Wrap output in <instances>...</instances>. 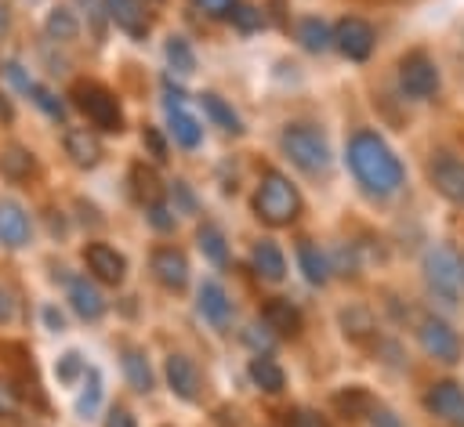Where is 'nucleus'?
Listing matches in <instances>:
<instances>
[{
  "instance_id": "f257e3e1",
  "label": "nucleus",
  "mask_w": 464,
  "mask_h": 427,
  "mask_svg": "<svg viewBox=\"0 0 464 427\" xmlns=\"http://www.w3.org/2000/svg\"><path fill=\"white\" fill-rule=\"evenodd\" d=\"M348 166H352L355 181H359L370 195H381V199H384V195H395L399 185H402V177H406L399 156H395V152L388 148V141H384L381 134H373V130L352 134V141H348Z\"/></svg>"
},
{
  "instance_id": "f03ea898",
  "label": "nucleus",
  "mask_w": 464,
  "mask_h": 427,
  "mask_svg": "<svg viewBox=\"0 0 464 427\" xmlns=\"http://www.w3.org/2000/svg\"><path fill=\"white\" fill-rule=\"evenodd\" d=\"M254 210H257V217H261L265 224L283 228V224H290V221L297 217V210H301V195H297V188L290 185L286 174H279V170H265V174H261V185H257Z\"/></svg>"
},
{
  "instance_id": "7ed1b4c3",
  "label": "nucleus",
  "mask_w": 464,
  "mask_h": 427,
  "mask_svg": "<svg viewBox=\"0 0 464 427\" xmlns=\"http://www.w3.org/2000/svg\"><path fill=\"white\" fill-rule=\"evenodd\" d=\"M279 145L283 152L290 156L294 166H301L304 174H326L330 170V145L326 138L308 127V123H290L283 134H279Z\"/></svg>"
},
{
  "instance_id": "20e7f679",
  "label": "nucleus",
  "mask_w": 464,
  "mask_h": 427,
  "mask_svg": "<svg viewBox=\"0 0 464 427\" xmlns=\"http://www.w3.org/2000/svg\"><path fill=\"white\" fill-rule=\"evenodd\" d=\"M424 282L442 304H457L464 293V264L450 246H431L424 253Z\"/></svg>"
},
{
  "instance_id": "39448f33",
  "label": "nucleus",
  "mask_w": 464,
  "mask_h": 427,
  "mask_svg": "<svg viewBox=\"0 0 464 427\" xmlns=\"http://www.w3.org/2000/svg\"><path fill=\"white\" fill-rule=\"evenodd\" d=\"M72 98L76 105L87 112V119L109 134H120L123 130V112H120V101L112 90H105L102 83H76L72 87Z\"/></svg>"
},
{
  "instance_id": "423d86ee",
  "label": "nucleus",
  "mask_w": 464,
  "mask_h": 427,
  "mask_svg": "<svg viewBox=\"0 0 464 427\" xmlns=\"http://www.w3.org/2000/svg\"><path fill=\"white\" fill-rule=\"evenodd\" d=\"M417 340H420V347H424L431 358L450 362V365H453V362L460 358V351H464V344H460L457 329H453L450 322L435 318V315H424V318L417 322Z\"/></svg>"
},
{
  "instance_id": "0eeeda50",
  "label": "nucleus",
  "mask_w": 464,
  "mask_h": 427,
  "mask_svg": "<svg viewBox=\"0 0 464 427\" xmlns=\"http://www.w3.org/2000/svg\"><path fill=\"white\" fill-rule=\"evenodd\" d=\"M399 87L410 98H431L439 90V69L424 51H410L399 62Z\"/></svg>"
},
{
  "instance_id": "6e6552de",
  "label": "nucleus",
  "mask_w": 464,
  "mask_h": 427,
  "mask_svg": "<svg viewBox=\"0 0 464 427\" xmlns=\"http://www.w3.org/2000/svg\"><path fill=\"white\" fill-rule=\"evenodd\" d=\"M424 405L431 416H439L446 427H464V387L453 380H439L428 387Z\"/></svg>"
},
{
  "instance_id": "1a4fd4ad",
  "label": "nucleus",
  "mask_w": 464,
  "mask_h": 427,
  "mask_svg": "<svg viewBox=\"0 0 464 427\" xmlns=\"http://www.w3.org/2000/svg\"><path fill=\"white\" fill-rule=\"evenodd\" d=\"M373 25L362 18H341L334 29V47L348 58V62H366L373 51Z\"/></svg>"
},
{
  "instance_id": "9d476101",
  "label": "nucleus",
  "mask_w": 464,
  "mask_h": 427,
  "mask_svg": "<svg viewBox=\"0 0 464 427\" xmlns=\"http://www.w3.org/2000/svg\"><path fill=\"white\" fill-rule=\"evenodd\" d=\"M83 257H87V268H91V275H94L98 282H109V286H120V282H123L127 261H123V253H116L112 246L91 242V246L83 250Z\"/></svg>"
},
{
  "instance_id": "9b49d317",
  "label": "nucleus",
  "mask_w": 464,
  "mask_h": 427,
  "mask_svg": "<svg viewBox=\"0 0 464 427\" xmlns=\"http://www.w3.org/2000/svg\"><path fill=\"white\" fill-rule=\"evenodd\" d=\"M69 304L83 322H98L105 315V297L87 275H72L69 279Z\"/></svg>"
},
{
  "instance_id": "f8f14e48",
  "label": "nucleus",
  "mask_w": 464,
  "mask_h": 427,
  "mask_svg": "<svg viewBox=\"0 0 464 427\" xmlns=\"http://www.w3.org/2000/svg\"><path fill=\"white\" fill-rule=\"evenodd\" d=\"M152 275L167 289H185V282H188V261H185V253L174 250V246L152 250Z\"/></svg>"
},
{
  "instance_id": "ddd939ff",
  "label": "nucleus",
  "mask_w": 464,
  "mask_h": 427,
  "mask_svg": "<svg viewBox=\"0 0 464 427\" xmlns=\"http://www.w3.org/2000/svg\"><path fill=\"white\" fill-rule=\"evenodd\" d=\"M29 214L14 199H0V242L11 250H22L29 242Z\"/></svg>"
},
{
  "instance_id": "4468645a",
  "label": "nucleus",
  "mask_w": 464,
  "mask_h": 427,
  "mask_svg": "<svg viewBox=\"0 0 464 427\" xmlns=\"http://www.w3.org/2000/svg\"><path fill=\"white\" fill-rule=\"evenodd\" d=\"M431 185L439 188V195H446L450 203L464 206V163L453 156H442L431 163Z\"/></svg>"
},
{
  "instance_id": "2eb2a0df",
  "label": "nucleus",
  "mask_w": 464,
  "mask_h": 427,
  "mask_svg": "<svg viewBox=\"0 0 464 427\" xmlns=\"http://www.w3.org/2000/svg\"><path fill=\"white\" fill-rule=\"evenodd\" d=\"M167 384H170V391L178 398L192 402L199 394V369H196V362L188 355H170L167 358Z\"/></svg>"
},
{
  "instance_id": "dca6fc26",
  "label": "nucleus",
  "mask_w": 464,
  "mask_h": 427,
  "mask_svg": "<svg viewBox=\"0 0 464 427\" xmlns=\"http://www.w3.org/2000/svg\"><path fill=\"white\" fill-rule=\"evenodd\" d=\"M199 315L210 322V326H228V315H232V300H228V293L221 289V282H214V279H207V282H199Z\"/></svg>"
},
{
  "instance_id": "f3484780",
  "label": "nucleus",
  "mask_w": 464,
  "mask_h": 427,
  "mask_svg": "<svg viewBox=\"0 0 464 427\" xmlns=\"http://www.w3.org/2000/svg\"><path fill=\"white\" fill-rule=\"evenodd\" d=\"M250 264H254V271H257L265 282H283V279H286V257H283V250H279L272 239L254 242Z\"/></svg>"
},
{
  "instance_id": "a211bd4d",
  "label": "nucleus",
  "mask_w": 464,
  "mask_h": 427,
  "mask_svg": "<svg viewBox=\"0 0 464 427\" xmlns=\"http://www.w3.org/2000/svg\"><path fill=\"white\" fill-rule=\"evenodd\" d=\"M261 318H265V326H268L272 333H279V337H297V333H301V311H297L286 297H272V300L261 308Z\"/></svg>"
},
{
  "instance_id": "6ab92c4d",
  "label": "nucleus",
  "mask_w": 464,
  "mask_h": 427,
  "mask_svg": "<svg viewBox=\"0 0 464 427\" xmlns=\"http://www.w3.org/2000/svg\"><path fill=\"white\" fill-rule=\"evenodd\" d=\"M105 11H109V18H112L127 36L145 40V33H149V18H145V11H141L138 0H105Z\"/></svg>"
},
{
  "instance_id": "aec40b11",
  "label": "nucleus",
  "mask_w": 464,
  "mask_h": 427,
  "mask_svg": "<svg viewBox=\"0 0 464 427\" xmlns=\"http://www.w3.org/2000/svg\"><path fill=\"white\" fill-rule=\"evenodd\" d=\"M65 152L72 156L76 166H94L102 159V141L87 127H69L65 130Z\"/></svg>"
},
{
  "instance_id": "412c9836",
  "label": "nucleus",
  "mask_w": 464,
  "mask_h": 427,
  "mask_svg": "<svg viewBox=\"0 0 464 427\" xmlns=\"http://www.w3.org/2000/svg\"><path fill=\"white\" fill-rule=\"evenodd\" d=\"M167 130L181 148H196L203 141V127L196 123V116H188L185 109H178L174 101H167Z\"/></svg>"
},
{
  "instance_id": "4be33fe9",
  "label": "nucleus",
  "mask_w": 464,
  "mask_h": 427,
  "mask_svg": "<svg viewBox=\"0 0 464 427\" xmlns=\"http://www.w3.org/2000/svg\"><path fill=\"white\" fill-rule=\"evenodd\" d=\"M250 380L265 391V394H279L283 391V384H286V376H283V369H279V362L276 358H268V355H257V358H250Z\"/></svg>"
},
{
  "instance_id": "5701e85b",
  "label": "nucleus",
  "mask_w": 464,
  "mask_h": 427,
  "mask_svg": "<svg viewBox=\"0 0 464 427\" xmlns=\"http://www.w3.org/2000/svg\"><path fill=\"white\" fill-rule=\"evenodd\" d=\"M297 264H301V271H304V279H308L312 286H323V282L330 279V264H326L323 250H319L315 242H308V239L297 246Z\"/></svg>"
},
{
  "instance_id": "b1692460",
  "label": "nucleus",
  "mask_w": 464,
  "mask_h": 427,
  "mask_svg": "<svg viewBox=\"0 0 464 427\" xmlns=\"http://www.w3.org/2000/svg\"><path fill=\"white\" fill-rule=\"evenodd\" d=\"M297 40H301L304 51L319 54V51H326L334 43V33H330V25L323 18H301L297 22Z\"/></svg>"
},
{
  "instance_id": "393cba45",
  "label": "nucleus",
  "mask_w": 464,
  "mask_h": 427,
  "mask_svg": "<svg viewBox=\"0 0 464 427\" xmlns=\"http://www.w3.org/2000/svg\"><path fill=\"white\" fill-rule=\"evenodd\" d=\"M196 242H199V250H203V257L210 261V264H218V268H225L228 264V246H225V235H221V228L218 224H199V232H196Z\"/></svg>"
},
{
  "instance_id": "a878e982",
  "label": "nucleus",
  "mask_w": 464,
  "mask_h": 427,
  "mask_svg": "<svg viewBox=\"0 0 464 427\" xmlns=\"http://www.w3.org/2000/svg\"><path fill=\"white\" fill-rule=\"evenodd\" d=\"M123 373H127V384L134 391H141V394L152 391V369H149V362H145L141 351H134V347L123 351Z\"/></svg>"
},
{
  "instance_id": "bb28decb",
  "label": "nucleus",
  "mask_w": 464,
  "mask_h": 427,
  "mask_svg": "<svg viewBox=\"0 0 464 427\" xmlns=\"http://www.w3.org/2000/svg\"><path fill=\"white\" fill-rule=\"evenodd\" d=\"M44 29H47V36H51V40H58V43H69V40H76V33H80V22H76V14H72L69 7H54V11H47V22H44Z\"/></svg>"
},
{
  "instance_id": "cd10ccee",
  "label": "nucleus",
  "mask_w": 464,
  "mask_h": 427,
  "mask_svg": "<svg viewBox=\"0 0 464 427\" xmlns=\"http://www.w3.org/2000/svg\"><path fill=\"white\" fill-rule=\"evenodd\" d=\"M199 105H203V112H207L221 130H228V134H239V130H243V123H239V116L232 112V105H225L218 94H199Z\"/></svg>"
},
{
  "instance_id": "c85d7f7f",
  "label": "nucleus",
  "mask_w": 464,
  "mask_h": 427,
  "mask_svg": "<svg viewBox=\"0 0 464 427\" xmlns=\"http://www.w3.org/2000/svg\"><path fill=\"white\" fill-rule=\"evenodd\" d=\"M334 405L341 409V416L355 420V416H370L373 398H370L362 387H348V391H337V394H334Z\"/></svg>"
},
{
  "instance_id": "c756f323",
  "label": "nucleus",
  "mask_w": 464,
  "mask_h": 427,
  "mask_svg": "<svg viewBox=\"0 0 464 427\" xmlns=\"http://www.w3.org/2000/svg\"><path fill=\"white\" fill-rule=\"evenodd\" d=\"M33 156H29V148H22V145H7L4 152H0V170L7 174V177H29L33 174Z\"/></svg>"
},
{
  "instance_id": "7c9ffc66",
  "label": "nucleus",
  "mask_w": 464,
  "mask_h": 427,
  "mask_svg": "<svg viewBox=\"0 0 464 427\" xmlns=\"http://www.w3.org/2000/svg\"><path fill=\"white\" fill-rule=\"evenodd\" d=\"M98 402H102V373L98 369H83V391L76 398V413L80 416H94Z\"/></svg>"
},
{
  "instance_id": "2f4dec72",
  "label": "nucleus",
  "mask_w": 464,
  "mask_h": 427,
  "mask_svg": "<svg viewBox=\"0 0 464 427\" xmlns=\"http://www.w3.org/2000/svg\"><path fill=\"white\" fill-rule=\"evenodd\" d=\"M130 185H134V195L145 199L149 206L160 203V181H156V174H152L145 163H134V166H130Z\"/></svg>"
},
{
  "instance_id": "473e14b6",
  "label": "nucleus",
  "mask_w": 464,
  "mask_h": 427,
  "mask_svg": "<svg viewBox=\"0 0 464 427\" xmlns=\"http://www.w3.org/2000/svg\"><path fill=\"white\" fill-rule=\"evenodd\" d=\"M167 62H170V69L181 72V76H188V72L196 69V54H192V47H188L185 36H170V40H167Z\"/></svg>"
},
{
  "instance_id": "72a5a7b5",
  "label": "nucleus",
  "mask_w": 464,
  "mask_h": 427,
  "mask_svg": "<svg viewBox=\"0 0 464 427\" xmlns=\"http://www.w3.org/2000/svg\"><path fill=\"white\" fill-rule=\"evenodd\" d=\"M29 98L51 116V119H65V105H62V98H54V90H47V87H40V83H33L29 87Z\"/></svg>"
},
{
  "instance_id": "f704fd0d",
  "label": "nucleus",
  "mask_w": 464,
  "mask_h": 427,
  "mask_svg": "<svg viewBox=\"0 0 464 427\" xmlns=\"http://www.w3.org/2000/svg\"><path fill=\"white\" fill-rule=\"evenodd\" d=\"M228 18L236 22V29H239V33H254V29H261V25H265V14H261L257 7H246V4H243V7L236 4Z\"/></svg>"
},
{
  "instance_id": "c9c22d12",
  "label": "nucleus",
  "mask_w": 464,
  "mask_h": 427,
  "mask_svg": "<svg viewBox=\"0 0 464 427\" xmlns=\"http://www.w3.org/2000/svg\"><path fill=\"white\" fill-rule=\"evenodd\" d=\"M54 373H58L62 384H76V376L83 373V358H80L76 351H69V355L58 358V369H54Z\"/></svg>"
},
{
  "instance_id": "e433bc0d",
  "label": "nucleus",
  "mask_w": 464,
  "mask_h": 427,
  "mask_svg": "<svg viewBox=\"0 0 464 427\" xmlns=\"http://www.w3.org/2000/svg\"><path fill=\"white\" fill-rule=\"evenodd\" d=\"M341 322H344V333H352V337H366V329H373L366 311H344Z\"/></svg>"
},
{
  "instance_id": "4c0bfd02",
  "label": "nucleus",
  "mask_w": 464,
  "mask_h": 427,
  "mask_svg": "<svg viewBox=\"0 0 464 427\" xmlns=\"http://www.w3.org/2000/svg\"><path fill=\"white\" fill-rule=\"evenodd\" d=\"M141 145L152 152V159H156V163H163V159H167V141L160 138V130H156V127H145V130H141Z\"/></svg>"
},
{
  "instance_id": "58836bf2",
  "label": "nucleus",
  "mask_w": 464,
  "mask_h": 427,
  "mask_svg": "<svg viewBox=\"0 0 464 427\" xmlns=\"http://www.w3.org/2000/svg\"><path fill=\"white\" fill-rule=\"evenodd\" d=\"M286 427H330V423L312 409H297V413L286 416Z\"/></svg>"
},
{
  "instance_id": "ea45409f",
  "label": "nucleus",
  "mask_w": 464,
  "mask_h": 427,
  "mask_svg": "<svg viewBox=\"0 0 464 427\" xmlns=\"http://www.w3.org/2000/svg\"><path fill=\"white\" fill-rule=\"evenodd\" d=\"M199 11H207L210 18H228L232 14V7H236V0H192Z\"/></svg>"
},
{
  "instance_id": "a19ab883",
  "label": "nucleus",
  "mask_w": 464,
  "mask_h": 427,
  "mask_svg": "<svg viewBox=\"0 0 464 427\" xmlns=\"http://www.w3.org/2000/svg\"><path fill=\"white\" fill-rule=\"evenodd\" d=\"M149 221H152V224H156L160 232L174 228V214H170V210H167L163 203H152V206H149Z\"/></svg>"
},
{
  "instance_id": "79ce46f5",
  "label": "nucleus",
  "mask_w": 464,
  "mask_h": 427,
  "mask_svg": "<svg viewBox=\"0 0 464 427\" xmlns=\"http://www.w3.org/2000/svg\"><path fill=\"white\" fill-rule=\"evenodd\" d=\"M370 427H402V423H399V416H395L392 409L373 405V409H370Z\"/></svg>"
},
{
  "instance_id": "37998d69",
  "label": "nucleus",
  "mask_w": 464,
  "mask_h": 427,
  "mask_svg": "<svg viewBox=\"0 0 464 427\" xmlns=\"http://www.w3.org/2000/svg\"><path fill=\"white\" fill-rule=\"evenodd\" d=\"M18 409V398H14V387L7 380H0V416H14Z\"/></svg>"
},
{
  "instance_id": "c03bdc74",
  "label": "nucleus",
  "mask_w": 464,
  "mask_h": 427,
  "mask_svg": "<svg viewBox=\"0 0 464 427\" xmlns=\"http://www.w3.org/2000/svg\"><path fill=\"white\" fill-rule=\"evenodd\" d=\"M4 72H7V80H11V83H14L18 90H25V94H29L33 80H29V76L22 72V65H18V62H7V65H4Z\"/></svg>"
},
{
  "instance_id": "a18cd8bd",
  "label": "nucleus",
  "mask_w": 464,
  "mask_h": 427,
  "mask_svg": "<svg viewBox=\"0 0 464 427\" xmlns=\"http://www.w3.org/2000/svg\"><path fill=\"white\" fill-rule=\"evenodd\" d=\"M170 199H178L181 210H192V206H196V199H192V192L185 188V181H170Z\"/></svg>"
},
{
  "instance_id": "49530a36",
  "label": "nucleus",
  "mask_w": 464,
  "mask_h": 427,
  "mask_svg": "<svg viewBox=\"0 0 464 427\" xmlns=\"http://www.w3.org/2000/svg\"><path fill=\"white\" fill-rule=\"evenodd\" d=\"M105 427H134V416L123 405H112L109 416H105Z\"/></svg>"
},
{
  "instance_id": "de8ad7c7",
  "label": "nucleus",
  "mask_w": 464,
  "mask_h": 427,
  "mask_svg": "<svg viewBox=\"0 0 464 427\" xmlns=\"http://www.w3.org/2000/svg\"><path fill=\"white\" fill-rule=\"evenodd\" d=\"M83 7H87V14H91V25H94V36L102 40V33H105V25H102V11H98V4L94 0H80Z\"/></svg>"
},
{
  "instance_id": "09e8293b",
  "label": "nucleus",
  "mask_w": 464,
  "mask_h": 427,
  "mask_svg": "<svg viewBox=\"0 0 464 427\" xmlns=\"http://www.w3.org/2000/svg\"><path fill=\"white\" fill-rule=\"evenodd\" d=\"M44 322H47V329H54V333H58V329H62V311L47 304V308H44Z\"/></svg>"
},
{
  "instance_id": "8fccbe9b",
  "label": "nucleus",
  "mask_w": 464,
  "mask_h": 427,
  "mask_svg": "<svg viewBox=\"0 0 464 427\" xmlns=\"http://www.w3.org/2000/svg\"><path fill=\"white\" fill-rule=\"evenodd\" d=\"M11 315H14V304H11V293H7V289H0V322H11Z\"/></svg>"
},
{
  "instance_id": "3c124183",
  "label": "nucleus",
  "mask_w": 464,
  "mask_h": 427,
  "mask_svg": "<svg viewBox=\"0 0 464 427\" xmlns=\"http://www.w3.org/2000/svg\"><path fill=\"white\" fill-rule=\"evenodd\" d=\"M268 4H272V22L283 29V25H286V18H283V0H268Z\"/></svg>"
},
{
  "instance_id": "603ef678",
  "label": "nucleus",
  "mask_w": 464,
  "mask_h": 427,
  "mask_svg": "<svg viewBox=\"0 0 464 427\" xmlns=\"http://www.w3.org/2000/svg\"><path fill=\"white\" fill-rule=\"evenodd\" d=\"M7 25H11V14H7V4L0 0V36L7 33Z\"/></svg>"
},
{
  "instance_id": "864d4df0",
  "label": "nucleus",
  "mask_w": 464,
  "mask_h": 427,
  "mask_svg": "<svg viewBox=\"0 0 464 427\" xmlns=\"http://www.w3.org/2000/svg\"><path fill=\"white\" fill-rule=\"evenodd\" d=\"M0 116H4V119H7V123H11V116H14V112H11V105H7V98H4V94H0Z\"/></svg>"
}]
</instances>
